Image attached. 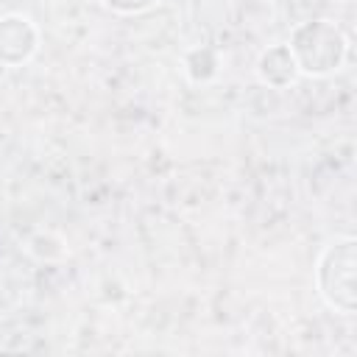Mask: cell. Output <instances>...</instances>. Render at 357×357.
I'll return each instance as SVG.
<instances>
[{"label": "cell", "mask_w": 357, "mask_h": 357, "mask_svg": "<svg viewBox=\"0 0 357 357\" xmlns=\"http://www.w3.org/2000/svg\"><path fill=\"white\" fill-rule=\"evenodd\" d=\"M296 67L310 75H326L340 67L346 56V36L340 28H335L326 20L304 22L293 31V39L287 45Z\"/></svg>", "instance_id": "6da1fadb"}, {"label": "cell", "mask_w": 357, "mask_h": 357, "mask_svg": "<svg viewBox=\"0 0 357 357\" xmlns=\"http://www.w3.org/2000/svg\"><path fill=\"white\" fill-rule=\"evenodd\" d=\"M354 237H343L335 240L332 245H326V251L318 259V290L324 296V301L340 312V315H351L357 307V296H354Z\"/></svg>", "instance_id": "7a4b0ae2"}, {"label": "cell", "mask_w": 357, "mask_h": 357, "mask_svg": "<svg viewBox=\"0 0 357 357\" xmlns=\"http://www.w3.org/2000/svg\"><path fill=\"white\" fill-rule=\"evenodd\" d=\"M39 33L33 22L22 14L0 17V64H22L33 56Z\"/></svg>", "instance_id": "3957f363"}, {"label": "cell", "mask_w": 357, "mask_h": 357, "mask_svg": "<svg viewBox=\"0 0 357 357\" xmlns=\"http://www.w3.org/2000/svg\"><path fill=\"white\" fill-rule=\"evenodd\" d=\"M296 73H298V67H296L287 45H276V47L265 50L262 59H259V75H262V81H268L273 86L290 84Z\"/></svg>", "instance_id": "277c9868"}, {"label": "cell", "mask_w": 357, "mask_h": 357, "mask_svg": "<svg viewBox=\"0 0 357 357\" xmlns=\"http://www.w3.org/2000/svg\"><path fill=\"white\" fill-rule=\"evenodd\" d=\"M103 3L120 14H139V11H148L151 6H156L159 0H103Z\"/></svg>", "instance_id": "5b68a950"}]
</instances>
